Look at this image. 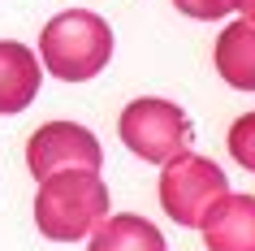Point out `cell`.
Wrapping results in <instances>:
<instances>
[{
    "mask_svg": "<svg viewBox=\"0 0 255 251\" xmlns=\"http://www.w3.org/2000/svg\"><path fill=\"white\" fill-rule=\"evenodd\" d=\"M108 208L113 199L100 169H56L35 191V225L48 243H82Z\"/></svg>",
    "mask_w": 255,
    "mask_h": 251,
    "instance_id": "obj_1",
    "label": "cell"
},
{
    "mask_svg": "<svg viewBox=\"0 0 255 251\" xmlns=\"http://www.w3.org/2000/svg\"><path fill=\"white\" fill-rule=\"evenodd\" d=\"M203 230L208 251H255V195H234L229 191L212 212Z\"/></svg>",
    "mask_w": 255,
    "mask_h": 251,
    "instance_id": "obj_7",
    "label": "cell"
},
{
    "mask_svg": "<svg viewBox=\"0 0 255 251\" xmlns=\"http://www.w3.org/2000/svg\"><path fill=\"white\" fill-rule=\"evenodd\" d=\"M100 165H104L100 139L78 121H43L26 139V169L35 173V182L56 169H100Z\"/></svg>",
    "mask_w": 255,
    "mask_h": 251,
    "instance_id": "obj_5",
    "label": "cell"
},
{
    "mask_svg": "<svg viewBox=\"0 0 255 251\" xmlns=\"http://www.w3.org/2000/svg\"><path fill=\"white\" fill-rule=\"evenodd\" d=\"M87 251H169V247H164V234L147 217L108 212L104 221L87 234Z\"/></svg>",
    "mask_w": 255,
    "mask_h": 251,
    "instance_id": "obj_9",
    "label": "cell"
},
{
    "mask_svg": "<svg viewBox=\"0 0 255 251\" xmlns=\"http://www.w3.org/2000/svg\"><path fill=\"white\" fill-rule=\"evenodd\" d=\"M229 9H238L247 22H255V0H229Z\"/></svg>",
    "mask_w": 255,
    "mask_h": 251,
    "instance_id": "obj_12",
    "label": "cell"
},
{
    "mask_svg": "<svg viewBox=\"0 0 255 251\" xmlns=\"http://www.w3.org/2000/svg\"><path fill=\"white\" fill-rule=\"evenodd\" d=\"M229 156L234 165H242L247 173H255V113H242L234 126H229Z\"/></svg>",
    "mask_w": 255,
    "mask_h": 251,
    "instance_id": "obj_10",
    "label": "cell"
},
{
    "mask_svg": "<svg viewBox=\"0 0 255 251\" xmlns=\"http://www.w3.org/2000/svg\"><path fill=\"white\" fill-rule=\"evenodd\" d=\"M212 61H216V74H221L229 87L255 91V22H247V17L229 22V26L216 35Z\"/></svg>",
    "mask_w": 255,
    "mask_h": 251,
    "instance_id": "obj_8",
    "label": "cell"
},
{
    "mask_svg": "<svg viewBox=\"0 0 255 251\" xmlns=\"http://www.w3.org/2000/svg\"><path fill=\"white\" fill-rule=\"evenodd\" d=\"M39 61L61 82H91L113 61V26L91 9H65L43 26Z\"/></svg>",
    "mask_w": 255,
    "mask_h": 251,
    "instance_id": "obj_2",
    "label": "cell"
},
{
    "mask_svg": "<svg viewBox=\"0 0 255 251\" xmlns=\"http://www.w3.org/2000/svg\"><path fill=\"white\" fill-rule=\"evenodd\" d=\"M117 134L121 143L130 147L138 160L147 165H164L173 160L177 152H186L190 139H195V126L173 100H160V95H138L121 108L117 117Z\"/></svg>",
    "mask_w": 255,
    "mask_h": 251,
    "instance_id": "obj_4",
    "label": "cell"
},
{
    "mask_svg": "<svg viewBox=\"0 0 255 251\" xmlns=\"http://www.w3.org/2000/svg\"><path fill=\"white\" fill-rule=\"evenodd\" d=\"M156 191H160V208L169 221L199 230L208 221V212L229 195V178L212 156H199V152L186 147V152H177L173 160L160 165V186Z\"/></svg>",
    "mask_w": 255,
    "mask_h": 251,
    "instance_id": "obj_3",
    "label": "cell"
},
{
    "mask_svg": "<svg viewBox=\"0 0 255 251\" xmlns=\"http://www.w3.org/2000/svg\"><path fill=\"white\" fill-rule=\"evenodd\" d=\"M43 82L39 56L17 39H0V117H13L35 104Z\"/></svg>",
    "mask_w": 255,
    "mask_h": 251,
    "instance_id": "obj_6",
    "label": "cell"
},
{
    "mask_svg": "<svg viewBox=\"0 0 255 251\" xmlns=\"http://www.w3.org/2000/svg\"><path fill=\"white\" fill-rule=\"evenodd\" d=\"M177 13L195 17V22H216V17L229 13V0H173Z\"/></svg>",
    "mask_w": 255,
    "mask_h": 251,
    "instance_id": "obj_11",
    "label": "cell"
}]
</instances>
